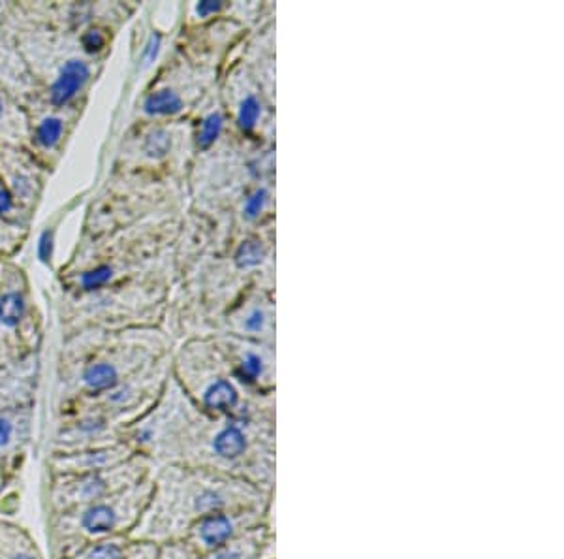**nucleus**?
<instances>
[{
    "mask_svg": "<svg viewBox=\"0 0 564 559\" xmlns=\"http://www.w3.org/2000/svg\"><path fill=\"white\" fill-rule=\"evenodd\" d=\"M175 406L138 420L124 441L156 465H186L245 479L275 492L276 438L273 418H213Z\"/></svg>",
    "mask_w": 564,
    "mask_h": 559,
    "instance_id": "obj_1",
    "label": "nucleus"
},
{
    "mask_svg": "<svg viewBox=\"0 0 564 559\" xmlns=\"http://www.w3.org/2000/svg\"><path fill=\"white\" fill-rule=\"evenodd\" d=\"M273 502L275 492L220 471L175 463L156 465L153 495L130 537L162 545L183 539L188 527L204 516L226 508H268Z\"/></svg>",
    "mask_w": 564,
    "mask_h": 559,
    "instance_id": "obj_2",
    "label": "nucleus"
},
{
    "mask_svg": "<svg viewBox=\"0 0 564 559\" xmlns=\"http://www.w3.org/2000/svg\"><path fill=\"white\" fill-rule=\"evenodd\" d=\"M153 495V473L117 494L53 515V558L66 559L95 540L130 535Z\"/></svg>",
    "mask_w": 564,
    "mask_h": 559,
    "instance_id": "obj_3",
    "label": "nucleus"
},
{
    "mask_svg": "<svg viewBox=\"0 0 564 559\" xmlns=\"http://www.w3.org/2000/svg\"><path fill=\"white\" fill-rule=\"evenodd\" d=\"M154 463L149 458L134 454L111 470L84 473V475L53 476L50 488L52 515L82 507L134 486L153 473Z\"/></svg>",
    "mask_w": 564,
    "mask_h": 559,
    "instance_id": "obj_4",
    "label": "nucleus"
},
{
    "mask_svg": "<svg viewBox=\"0 0 564 559\" xmlns=\"http://www.w3.org/2000/svg\"><path fill=\"white\" fill-rule=\"evenodd\" d=\"M262 522L275 526V502L268 508H226V510L204 516L188 527L183 540L194 548V552L198 553L199 558H204L206 553L217 550Z\"/></svg>",
    "mask_w": 564,
    "mask_h": 559,
    "instance_id": "obj_5",
    "label": "nucleus"
},
{
    "mask_svg": "<svg viewBox=\"0 0 564 559\" xmlns=\"http://www.w3.org/2000/svg\"><path fill=\"white\" fill-rule=\"evenodd\" d=\"M138 454L124 439L116 443L93 447V449L55 452L50 458V470L53 476L84 475L95 471H106L121 465L129 458Z\"/></svg>",
    "mask_w": 564,
    "mask_h": 559,
    "instance_id": "obj_6",
    "label": "nucleus"
},
{
    "mask_svg": "<svg viewBox=\"0 0 564 559\" xmlns=\"http://www.w3.org/2000/svg\"><path fill=\"white\" fill-rule=\"evenodd\" d=\"M202 559H276L275 526L262 522Z\"/></svg>",
    "mask_w": 564,
    "mask_h": 559,
    "instance_id": "obj_7",
    "label": "nucleus"
},
{
    "mask_svg": "<svg viewBox=\"0 0 564 559\" xmlns=\"http://www.w3.org/2000/svg\"><path fill=\"white\" fill-rule=\"evenodd\" d=\"M29 316V302L25 290L20 284H10L0 290V366L12 364L10 356L15 354L12 335L18 334Z\"/></svg>",
    "mask_w": 564,
    "mask_h": 559,
    "instance_id": "obj_8",
    "label": "nucleus"
},
{
    "mask_svg": "<svg viewBox=\"0 0 564 559\" xmlns=\"http://www.w3.org/2000/svg\"><path fill=\"white\" fill-rule=\"evenodd\" d=\"M0 166L8 178V193L20 207L31 206L39 196L40 178L34 166L8 146H0Z\"/></svg>",
    "mask_w": 564,
    "mask_h": 559,
    "instance_id": "obj_9",
    "label": "nucleus"
},
{
    "mask_svg": "<svg viewBox=\"0 0 564 559\" xmlns=\"http://www.w3.org/2000/svg\"><path fill=\"white\" fill-rule=\"evenodd\" d=\"M89 63L84 58H68L50 87V103L55 108L68 106L85 89V85L89 84Z\"/></svg>",
    "mask_w": 564,
    "mask_h": 559,
    "instance_id": "obj_10",
    "label": "nucleus"
},
{
    "mask_svg": "<svg viewBox=\"0 0 564 559\" xmlns=\"http://www.w3.org/2000/svg\"><path fill=\"white\" fill-rule=\"evenodd\" d=\"M26 430L29 418L15 409H2L0 407V460L10 454H18L21 447L26 443Z\"/></svg>",
    "mask_w": 564,
    "mask_h": 559,
    "instance_id": "obj_11",
    "label": "nucleus"
},
{
    "mask_svg": "<svg viewBox=\"0 0 564 559\" xmlns=\"http://www.w3.org/2000/svg\"><path fill=\"white\" fill-rule=\"evenodd\" d=\"M79 380H82L85 393L89 396H102V394L109 393L111 388H116L119 383H122V373L116 362H90L84 367Z\"/></svg>",
    "mask_w": 564,
    "mask_h": 559,
    "instance_id": "obj_12",
    "label": "nucleus"
},
{
    "mask_svg": "<svg viewBox=\"0 0 564 559\" xmlns=\"http://www.w3.org/2000/svg\"><path fill=\"white\" fill-rule=\"evenodd\" d=\"M0 559H44L39 547L20 527L0 524Z\"/></svg>",
    "mask_w": 564,
    "mask_h": 559,
    "instance_id": "obj_13",
    "label": "nucleus"
},
{
    "mask_svg": "<svg viewBox=\"0 0 564 559\" xmlns=\"http://www.w3.org/2000/svg\"><path fill=\"white\" fill-rule=\"evenodd\" d=\"M130 535H117L108 539L95 540L66 559H124L129 548Z\"/></svg>",
    "mask_w": 564,
    "mask_h": 559,
    "instance_id": "obj_14",
    "label": "nucleus"
},
{
    "mask_svg": "<svg viewBox=\"0 0 564 559\" xmlns=\"http://www.w3.org/2000/svg\"><path fill=\"white\" fill-rule=\"evenodd\" d=\"M65 136V119L58 116H47L36 125L33 142L40 151H52L57 148Z\"/></svg>",
    "mask_w": 564,
    "mask_h": 559,
    "instance_id": "obj_15",
    "label": "nucleus"
},
{
    "mask_svg": "<svg viewBox=\"0 0 564 559\" xmlns=\"http://www.w3.org/2000/svg\"><path fill=\"white\" fill-rule=\"evenodd\" d=\"M143 110L149 116H174V114H180L183 110V100L174 90H156V93H151L145 98Z\"/></svg>",
    "mask_w": 564,
    "mask_h": 559,
    "instance_id": "obj_16",
    "label": "nucleus"
},
{
    "mask_svg": "<svg viewBox=\"0 0 564 559\" xmlns=\"http://www.w3.org/2000/svg\"><path fill=\"white\" fill-rule=\"evenodd\" d=\"M2 121H7L13 143L21 142L25 138V119L21 117V111L15 110V106L10 103V98L0 90V127H2Z\"/></svg>",
    "mask_w": 564,
    "mask_h": 559,
    "instance_id": "obj_17",
    "label": "nucleus"
},
{
    "mask_svg": "<svg viewBox=\"0 0 564 559\" xmlns=\"http://www.w3.org/2000/svg\"><path fill=\"white\" fill-rule=\"evenodd\" d=\"M21 207L15 204L12 194L8 193L7 185L0 183V223L15 225L20 228L23 225L21 219Z\"/></svg>",
    "mask_w": 564,
    "mask_h": 559,
    "instance_id": "obj_18",
    "label": "nucleus"
},
{
    "mask_svg": "<svg viewBox=\"0 0 564 559\" xmlns=\"http://www.w3.org/2000/svg\"><path fill=\"white\" fill-rule=\"evenodd\" d=\"M111 277H113V268H111L109 264H100L97 268L85 271L82 279H79V284H82V289L87 290V292H93V290L106 287V284L111 281Z\"/></svg>",
    "mask_w": 564,
    "mask_h": 559,
    "instance_id": "obj_19",
    "label": "nucleus"
},
{
    "mask_svg": "<svg viewBox=\"0 0 564 559\" xmlns=\"http://www.w3.org/2000/svg\"><path fill=\"white\" fill-rule=\"evenodd\" d=\"M159 559H202L185 540H167L159 545Z\"/></svg>",
    "mask_w": 564,
    "mask_h": 559,
    "instance_id": "obj_20",
    "label": "nucleus"
},
{
    "mask_svg": "<svg viewBox=\"0 0 564 559\" xmlns=\"http://www.w3.org/2000/svg\"><path fill=\"white\" fill-rule=\"evenodd\" d=\"M223 122H225V119L220 114H212V116L204 119L198 135L199 148L207 149L215 143V140L220 136V130H223Z\"/></svg>",
    "mask_w": 564,
    "mask_h": 559,
    "instance_id": "obj_21",
    "label": "nucleus"
},
{
    "mask_svg": "<svg viewBox=\"0 0 564 559\" xmlns=\"http://www.w3.org/2000/svg\"><path fill=\"white\" fill-rule=\"evenodd\" d=\"M263 260V247L257 239H249L239 247L236 252V262L239 268H250V266H257V264Z\"/></svg>",
    "mask_w": 564,
    "mask_h": 559,
    "instance_id": "obj_22",
    "label": "nucleus"
},
{
    "mask_svg": "<svg viewBox=\"0 0 564 559\" xmlns=\"http://www.w3.org/2000/svg\"><path fill=\"white\" fill-rule=\"evenodd\" d=\"M124 559H159V545L151 542V540L132 539L130 537Z\"/></svg>",
    "mask_w": 564,
    "mask_h": 559,
    "instance_id": "obj_23",
    "label": "nucleus"
},
{
    "mask_svg": "<svg viewBox=\"0 0 564 559\" xmlns=\"http://www.w3.org/2000/svg\"><path fill=\"white\" fill-rule=\"evenodd\" d=\"M258 117H260V104H258L257 98H245L243 104H241V108H239V127L243 130L254 129Z\"/></svg>",
    "mask_w": 564,
    "mask_h": 559,
    "instance_id": "obj_24",
    "label": "nucleus"
},
{
    "mask_svg": "<svg viewBox=\"0 0 564 559\" xmlns=\"http://www.w3.org/2000/svg\"><path fill=\"white\" fill-rule=\"evenodd\" d=\"M108 44V36L100 31V29H90L82 36V47L85 53L95 55V53L102 52L104 47Z\"/></svg>",
    "mask_w": 564,
    "mask_h": 559,
    "instance_id": "obj_25",
    "label": "nucleus"
},
{
    "mask_svg": "<svg viewBox=\"0 0 564 559\" xmlns=\"http://www.w3.org/2000/svg\"><path fill=\"white\" fill-rule=\"evenodd\" d=\"M167 149H170V138H167L164 130H154L153 135L148 136V140H145V151H148L151 157H162V154L167 153Z\"/></svg>",
    "mask_w": 564,
    "mask_h": 559,
    "instance_id": "obj_26",
    "label": "nucleus"
},
{
    "mask_svg": "<svg viewBox=\"0 0 564 559\" xmlns=\"http://www.w3.org/2000/svg\"><path fill=\"white\" fill-rule=\"evenodd\" d=\"M265 200H268V193L265 191H257V193L252 194L249 200H247V204H245V215L249 217V219H254L262 212L263 206H265Z\"/></svg>",
    "mask_w": 564,
    "mask_h": 559,
    "instance_id": "obj_27",
    "label": "nucleus"
},
{
    "mask_svg": "<svg viewBox=\"0 0 564 559\" xmlns=\"http://www.w3.org/2000/svg\"><path fill=\"white\" fill-rule=\"evenodd\" d=\"M53 257V230L42 232L39 239V258L42 262H50Z\"/></svg>",
    "mask_w": 564,
    "mask_h": 559,
    "instance_id": "obj_28",
    "label": "nucleus"
},
{
    "mask_svg": "<svg viewBox=\"0 0 564 559\" xmlns=\"http://www.w3.org/2000/svg\"><path fill=\"white\" fill-rule=\"evenodd\" d=\"M159 50H161V36L159 34H153L151 39H149L148 45H145V50H143V58H145V63H153L156 55H159Z\"/></svg>",
    "mask_w": 564,
    "mask_h": 559,
    "instance_id": "obj_29",
    "label": "nucleus"
},
{
    "mask_svg": "<svg viewBox=\"0 0 564 559\" xmlns=\"http://www.w3.org/2000/svg\"><path fill=\"white\" fill-rule=\"evenodd\" d=\"M263 322L265 319H263L262 311H252L249 319H245V329L249 332H260L263 329Z\"/></svg>",
    "mask_w": 564,
    "mask_h": 559,
    "instance_id": "obj_30",
    "label": "nucleus"
},
{
    "mask_svg": "<svg viewBox=\"0 0 564 559\" xmlns=\"http://www.w3.org/2000/svg\"><path fill=\"white\" fill-rule=\"evenodd\" d=\"M220 8H223V2H217V0H204V2H199L198 7H196V12H198L199 18H207V15H212V13H217Z\"/></svg>",
    "mask_w": 564,
    "mask_h": 559,
    "instance_id": "obj_31",
    "label": "nucleus"
},
{
    "mask_svg": "<svg viewBox=\"0 0 564 559\" xmlns=\"http://www.w3.org/2000/svg\"><path fill=\"white\" fill-rule=\"evenodd\" d=\"M2 228H7V225L4 223H0V236H4V239H7V236H10V232H4Z\"/></svg>",
    "mask_w": 564,
    "mask_h": 559,
    "instance_id": "obj_32",
    "label": "nucleus"
},
{
    "mask_svg": "<svg viewBox=\"0 0 564 559\" xmlns=\"http://www.w3.org/2000/svg\"><path fill=\"white\" fill-rule=\"evenodd\" d=\"M4 52H7V50H4V45L0 44V61L4 58Z\"/></svg>",
    "mask_w": 564,
    "mask_h": 559,
    "instance_id": "obj_33",
    "label": "nucleus"
}]
</instances>
